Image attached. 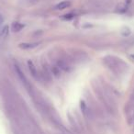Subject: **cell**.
Instances as JSON below:
<instances>
[{"label": "cell", "instance_id": "obj_1", "mask_svg": "<svg viewBox=\"0 0 134 134\" xmlns=\"http://www.w3.org/2000/svg\"><path fill=\"white\" fill-rule=\"evenodd\" d=\"M104 62L108 65L109 69H111L112 71L117 74L123 73L127 69V67H128V65L124 62L121 61L120 59L113 57V56H107V57H105Z\"/></svg>", "mask_w": 134, "mask_h": 134}, {"label": "cell", "instance_id": "obj_2", "mask_svg": "<svg viewBox=\"0 0 134 134\" xmlns=\"http://www.w3.org/2000/svg\"><path fill=\"white\" fill-rule=\"evenodd\" d=\"M125 113L127 116L128 123L130 126H134V94L131 95L129 100L128 105L125 108Z\"/></svg>", "mask_w": 134, "mask_h": 134}, {"label": "cell", "instance_id": "obj_3", "mask_svg": "<svg viewBox=\"0 0 134 134\" xmlns=\"http://www.w3.org/2000/svg\"><path fill=\"white\" fill-rule=\"evenodd\" d=\"M28 66H29V70L30 72V75L36 79V80H41V73L38 71L37 67L35 66V64L33 63L32 61H29L28 62Z\"/></svg>", "mask_w": 134, "mask_h": 134}, {"label": "cell", "instance_id": "obj_4", "mask_svg": "<svg viewBox=\"0 0 134 134\" xmlns=\"http://www.w3.org/2000/svg\"><path fill=\"white\" fill-rule=\"evenodd\" d=\"M57 65L60 67V69L64 72H69L70 70H71V66H70V65L68 64V63H67L66 61H64V60H59L57 63Z\"/></svg>", "mask_w": 134, "mask_h": 134}, {"label": "cell", "instance_id": "obj_5", "mask_svg": "<svg viewBox=\"0 0 134 134\" xmlns=\"http://www.w3.org/2000/svg\"><path fill=\"white\" fill-rule=\"evenodd\" d=\"M61 71L62 70L60 69V67L58 66L57 64L53 65V66H52V68H51V73H52V75H54L55 77H57V78L61 76Z\"/></svg>", "mask_w": 134, "mask_h": 134}, {"label": "cell", "instance_id": "obj_6", "mask_svg": "<svg viewBox=\"0 0 134 134\" xmlns=\"http://www.w3.org/2000/svg\"><path fill=\"white\" fill-rule=\"evenodd\" d=\"M71 6V3L69 2V1H63V2H60L59 4H57L55 6V8L56 9H65V8H69V7Z\"/></svg>", "mask_w": 134, "mask_h": 134}, {"label": "cell", "instance_id": "obj_7", "mask_svg": "<svg viewBox=\"0 0 134 134\" xmlns=\"http://www.w3.org/2000/svg\"><path fill=\"white\" fill-rule=\"evenodd\" d=\"M23 28H24V25L21 24V23H19V22H14L13 24H12V26H11V29H12V30H13L14 32L20 31Z\"/></svg>", "mask_w": 134, "mask_h": 134}, {"label": "cell", "instance_id": "obj_8", "mask_svg": "<svg viewBox=\"0 0 134 134\" xmlns=\"http://www.w3.org/2000/svg\"><path fill=\"white\" fill-rule=\"evenodd\" d=\"M81 108H82V111H83V114L86 118H88L90 116V112H89V109L88 108L86 107V103L84 101H81Z\"/></svg>", "mask_w": 134, "mask_h": 134}, {"label": "cell", "instance_id": "obj_9", "mask_svg": "<svg viewBox=\"0 0 134 134\" xmlns=\"http://www.w3.org/2000/svg\"><path fill=\"white\" fill-rule=\"evenodd\" d=\"M8 32H9V28H8V26L3 27L2 30H0V38H1V39L7 38L8 35Z\"/></svg>", "mask_w": 134, "mask_h": 134}, {"label": "cell", "instance_id": "obj_10", "mask_svg": "<svg viewBox=\"0 0 134 134\" xmlns=\"http://www.w3.org/2000/svg\"><path fill=\"white\" fill-rule=\"evenodd\" d=\"M38 45V43H21L19 45L21 49H32L34 47H36Z\"/></svg>", "mask_w": 134, "mask_h": 134}, {"label": "cell", "instance_id": "obj_11", "mask_svg": "<svg viewBox=\"0 0 134 134\" xmlns=\"http://www.w3.org/2000/svg\"><path fill=\"white\" fill-rule=\"evenodd\" d=\"M116 11L119 12V13H124V12H126L127 11V5L126 4H119V6L117 7Z\"/></svg>", "mask_w": 134, "mask_h": 134}, {"label": "cell", "instance_id": "obj_12", "mask_svg": "<svg viewBox=\"0 0 134 134\" xmlns=\"http://www.w3.org/2000/svg\"><path fill=\"white\" fill-rule=\"evenodd\" d=\"M130 29H129V28L124 29V30L121 31V34H122L124 37H127V36H129V35H130Z\"/></svg>", "mask_w": 134, "mask_h": 134}, {"label": "cell", "instance_id": "obj_13", "mask_svg": "<svg viewBox=\"0 0 134 134\" xmlns=\"http://www.w3.org/2000/svg\"><path fill=\"white\" fill-rule=\"evenodd\" d=\"M74 18V15L72 13L70 14H65L64 16H63V19H67V20H69V19H72Z\"/></svg>", "mask_w": 134, "mask_h": 134}, {"label": "cell", "instance_id": "obj_14", "mask_svg": "<svg viewBox=\"0 0 134 134\" xmlns=\"http://www.w3.org/2000/svg\"><path fill=\"white\" fill-rule=\"evenodd\" d=\"M3 21H4V19H3V17H2V16L0 15V26H1V25H2Z\"/></svg>", "mask_w": 134, "mask_h": 134}]
</instances>
